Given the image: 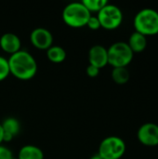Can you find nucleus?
<instances>
[{
	"label": "nucleus",
	"mask_w": 158,
	"mask_h": 159,
	"mask_svg": "<svg viewBox=\"0 0 158 159\" xmlns=\"http://www.w3.org/2000/svg\"><path fill=\"white\" fill-rule=\"evenodd\" d=\"M111 76L115 84L125 85L129 81L130 73L127 67H117V68H113Z\"/></svg>",
	"instance_id": "2eb2a0df"
},
{
	"label": "nucleus",
	"mask_w": 158,
	"mask_h": 159,
	"mask_svg": "<svg viewBox=\"0 0 158 159\" xmlns=\"http://www.w3.org/2000/svg\"><path fill=\"white\" fill-rule=\"evenodd\" d=\"M30 41L32 45L40 50H47L53 46V34L51 32L44 27H37L30 34Z\"/></svg>",
	"instance_id": "6e6552de"
},
{
	"label": "nucleus",
	"mask_w": 158,
	"mask_h": 159,
	"mask_svg": "<svg viewBox=\"0 0 158 159\" xmlns=\"http://www.w3.org/2000/svg\"><path fill=\"white\" fill-rule=\"evenodd\" d=\"M88 62L100 70L108 65L107 48L102 45L92 46L88 50Z\"/></svg>",
	"instance_id": "1a4fd4ad"
},
{
	"label": "nucleus",
	"mask_w": 158,
	"mask_h": 159,
	"mask_svg": "<svg viewBox=\"0 0 158 159\" xmlns=\"http://www.w3.org/2000/svg\"><path fill=\"white\" fill-rule=\"evenodd\" d=\"M13 159H18V158H13Z\"/></svg>",
	"instance_id": "5701e85b"
},
{
	"label": "nucleus",
	"mask_w": 158,
	"mask_h": 159,
	"mask_svg": "<svg viewBox=\"0 0 158 159\" xmlns=\"http://www.w3.org/2000/svg\"><path fill=\"white\" fill-rule=\"evenodd\" d=\"M108 64L113 68L127 67L133 60L134 53L127 42L118 41L112 44L107 48Z\"/></svg>",
	"instance_id": "20e7f679"
},
{
	"label": "nucleus",
	"mask_w": 158,
	"mask_h": 159,
	"mask_svg": "<svg viewBox=\"0 0 158 159\" xmlns=\"http://www.w3.org/2000/svg\"><path fill=\"white\" fill-rule=\"evenodd\" d=\"M10 75L7 59L0 56V82L4 81Z\"/></svg>",
	"instance_id": "f3484780"
},
{
	"label": "nucleus",
	"mask_w": 158,
	"mask_h": 159,
	"mask_svg": "<svg viewBox=\"0 0 158 159\" xmlns=\"http://www.w3.org/2000/svg\"><path fill=\"white\" fill-rule=\"evenodd\" d=\"M87 26L90 29V30H93V31H97L101 28V23L97 18V16H90L88 23H87Z\"/></svg>",
	"instance_id": "a211bd4d"
},
{
	"label": "nucleus",
	"mask_w": 158,
	"mask_h": 159,
	"mask_svg": "<svg viewBox=\"0 0 158 159\" xmlns=\"http://www.w3.org/2000/svg\"><path fill=\"white\" fill-rule=\"evenodd\" d=\"M127 150L126 143L117 136L104 138L98 149V155L102 159H121Z\"/></svg>",
	"instance_id": "39448f33"
},
{
	"label": "nucleus",
	"mask_w": 158,
	"mask_h": 159,
	"mask_svg": "<svg viewBox=\"0 0 158 159\" xmlns=\"http://www.w3.org/2000/svg\"><path fill=\"white\" fill-rule=\"evenodd\" d=\"M1 125L3 129V143L11 142L20 131V123L16 117H7Z\"/></svg>",
	"instance_id": "9b49d317"
},
{
	"label": "nucleus",
	"mask_w": 158,
	"mask_h": 159,
	"mask_svg": "<svg viewBox=\"0 0 158 159\" xmlns=\"http://www.w3.org/2000/svg\"><path fill=\"white\" fill-rule=\"evenodd\" d=\"M139 142L147 147H155L158 145V125L148 122L142 124L137 132Z\"/></svg>",
	"instance_id": "0eeeda50"
},
{
	"label": "nucleus",
	"mask_w": 158,
	"mask_h": 159,
	"mask_svg": "<svg viewBox=\"0 0 158 159\" xmlns=\"http://www.w3.org/2000/svg\"><path fill=\"white\" fill-rule=\"evenodd\" d=\"M44 152L35 145L27 144L22 146L18 153V159H44Z\"/></svg>",
	"instance_id": "ddd939ff"
},
{
	"label": "nucleus",
	"mask_w": 158,
	"mask_h": 159,
	"mask_svg": "<svg viewBox=\"0 0 158 159\" xmlns=\"http://www.w3.org/2000/svg\"><path fill=\"white\" fill-rule=\"evenodd\" d=\"M13 154L9 148L0 144V159H13Z\"/></svg>",
	"instance_id": "6ab92c4d"
},
{
	"label": "nucleus",
	"mask_w": 158,
	"mask_h": 159,
	"mask_svg": "<svg viewBox=\"0 0 158 159\" xmlns=\"http://www.w3.org/2000/svg\"><path fill=\"white\" fill-rule=\"evenodd\" d=\"M91 13L85 7L82 2H72L66 5L62 10L63 22L72 28H82L87 23Z\"/></svg>",
	"instance_id": "7ed1b4c3"
},
{
	"label": "nucleus",
	"mask_w": 158,
	"mask_h": 159,
	"mask_svg": "<svg viewBox=\"0 0 158 159\" xmlns=\"http://www.w3.org/2000/svg\"><path fill=\"white\" fill-rule=\"evenodd\" d=\"M128 45L133 53H141L147 47V37L138 32H133L129 38Z\"/></svg>",
	"instance_id": "f8f14e48"
},
{
	"label": "nucleus",
	"mask_w": 158,
	"mask_h": 159,
	"mask_svg": "<svg viewBox=\"0 0 158 159\" xmlns=\"http://www.w3.org/2000/svg\"><path fill=\"white\" fill-rule=\"evenodd\" d=\"M0 48L4 52L11 56L21 49V42L17 34L13 33H6L0 37Z\"/></svg>",
	"instance_id": "9d476101"
},
{
	"label": "nucleus",
	"mask_w": 158,
	"mask_h": 159,
	"mask_svg": "<svg viewBox=\"0 0 158 159\" xmlns=\"http://www.w3.org/2000/svg\"><path fill=\"white\" fill-rule=\"evenodd\" d=\"M86 73H87V75L90 78H95L99 75L100 74V69H98L97 67L93 66V65H90L88 64L87 69H86Z\"/></svg>",
	"instance_id": "aec40b11"
},
{
	"label": "nucleus",
	"mask_w": 158,
	"mask_h": 159,
	"mask_svg": "<svg viewBox=\"0 0 158 159\" xmlns=\"http://www.w3.org/2000/svg\"><path fill=\"white\" fill-rule=\"evenodd\" d=\"M82 4L90 12H99L103 7L108 4L107 0H82Z\"/></svg>",
	"instance_id": "dca6fc26"
},
{
	"label": "nucleus",
	"mask_w": 158,
	"mask_h": 159,
	"mask_svg": "<svg viewBox=\"0 0 158 159\" xmlns=\"http://www.w3.org/2000/svg\"><path fill=\"white\" fill-rule=\"evenodd\" d=\"M2 143H3V129L0 123V144H2Z\"/></svg>",
	"instance_id": "412c9836"
},
{
	"label": "nucleus",
	"mask_w": 158,
	"mask_h": 159,
	"mask_svg": "<svg viewBox=\"0 0 158 159\" xmlns=\"http://www.w3.org/2000/svg\"><path fill=\"white\" fill-rule=\"evenodd\" d=\"M10 75L19 80L27 81L35 76L38 65L34 57L28 51L20 49L7 59Z\"/></svg>",
	"instance_id": "f257e3e1"
},
{
	"label": "nucleus",
	"mask_w": 158,
	"mask_h": 159,
	"mask_svg": "<svg viewBox=\"0 0 158 159\" xmlns=\"http://www.w3.org/2000/svg\"><path fill=\"white\" fill-rule=\"evenodd\" d=\"M97 18L101 23V28L112 31L122 24L124 16L120 7L108 3L98 12Z\"/></svg>",
	"instance_id": "423d86ee"
},
{
	"label": "nucleus",
	"mask_w": 158,
	"mask_h": 159,
	"mask_svg": "<svg viewBox=\"0 0 158 159\" xmlns=\"http://www.w3.org/2000/svg\"><path fill=\"white\" fill-rule=\"evenodd\" d=\"M47 60L52 63H61L66 60L67 54L63 48L60 46H51L46 52Z\"/></svg>",
	"instance_id": "4468645a"
},
{
	"label": "nucleus",
	"mask_w": 158,
	"mask_h": 159,
	"mask_svg": "<svg viewBox=\"0 0 158 159\" xmlns=\"http://www.w3.org/2000/svg\"><path fill=\"white\" fill-rule=\"evenodd\" d=\"M133 26L138 32L146 37L158 34V12L151 7L141 9L134 17Z\"/></svg>",
	"instance_id": "f03ea898"
},
{
	"label": "nucleus",
	"mask_w": 158,
	"mask_h": 159,
	"mask_svg": "<svg viewBox=\"0 0 158 159\" xmlns=\"http://www.w3.org/2000/svg\"><path fill=\"white\" fill-rule=\"evenodd\" d=\"M89 159H102V157H100L98 154H96V155L92 156V157H90Z\"/></svg>",
	"instance_id": "4be33fe9"
}]
</instances>
